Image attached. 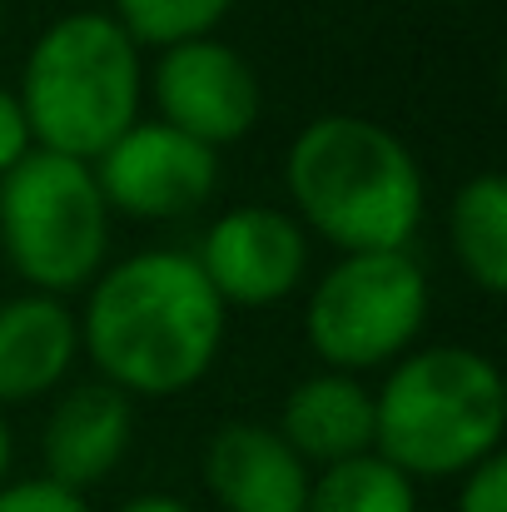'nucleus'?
I'll use <instances>...</instances> for the list:
<instances>
[{
    "label": "nucleus",
    "instance_id": "nucleus-1",
    "mask_svg": "<svg viewBox=\"0 0 507 512\" xmlns=\"http://www.w3.org/2000/svg\"><path fill=\"white\" fill-rule=\"evenodd\" d=\"M75 324L100 383L125 398H174L214 368L229 309L204 284L194 254L140 249L95 274Z\"/></svg>",
    "mask_w": 507,
    "mask_h": 512
},
{
    "label": "nucleus",
    "instance_id": "nucleus-2",
    "mask_svg": "<svg viewBox=\"0 0 507 512\" xmlns=\"http://www.w3.org/2000/svg\"><path fill=\"white\" fill-rule=\"evenodd\" d=\"M289 214L338 254H398L413 244L428 184L413 150L368 115H319L284 155Z\"/></svg>",
    "mask_w": 507,
    "mask_h": 512
},
{
    "label": "nucleus",
    "instance_id": "nucleus-3",
    "mask_svg": "<svg viewBox=\"0 0 507 512\" xmlns=\"http://www.w3.org/2000/svg\"><path fill=\"white\" fill-rule=\"evenodd\" d=\"M503 368L463 343L413 348L373 393V453L398 473L463 478L503 453Z\"/></svg>",
    "mask_w": 507,
    "mask_h": 512
},
{
    "label": "nucleus",
    "instance_id": "nucleus-4",
    "mask_svg": "<svg viewBox=\"0 0 507 512\" xmlns=\"http://www.w3.org/2000/svg\"><path fill=\"white\" fill-rule=\"evenodd\" d=\"M15 95L35 150L95 165L145 115V50L110 10H70L30 45Z\"/></svg>",
    "mask_w": 507,
    "mask_h": 512
},
{
    "label": "nucleus",
    "instance_id": "nucleus-5",
    "mask_svg": "<svg viewBox=\"0 0 507 512\" xmlns=\"http://www.w3.org/2000/svg\"><path fill=\"white\" fill-rule=\"evenodd\" d=\"M0 249L25 294L70 299L110 259V204L95 170L70 155L30 150L0 174Z\"/></svg>",
    "mask_w": 507,
    "mask_h": 512
},
{
    "label": "nucleus",
    "instance_id": "nucleus-6",
    "mask_svg": "<svg viewBox=\"0 0 507 512\" xmlns=\"http://www.w3.org/2000/svg\"><path fill=\"white\" fill-rule=\"evenodd\" d=\"M428 324V274L398 254H338L334 269L309 289L304 339L329 373H368L398 363Z\"/></svg>",
    "mask_w": 507,
    "mask_h": 512
},
{
    "label": "nucleus",
    "instance_id": "nucleus-7",
    "mask_svg": "<svg viewBox=\"0 0 507 512\" xmlns=\"http://www.w3.org/2000/svg\"><path fill=\"white\" fill-rule=\"evenodd\" d=\"M145 95L155 100V120L189 135L204 150H224L249 140V130L264 115V85L259 70L219 35L179 40L155 55V70L145 75Z\"/></svg>",
    "mask_w": 507,
    "mask_h": 512
},
{
    "label": "nucleus",
    "instance_id": "nucleus-8",
    "mask_svg": "<svg viewBox=\"0 0 507 512\" xmlns=\"http://www.w3.org/2000/svg\"><path fill=\"white\" fill-rule=\"evenodd\" d=\"M194 264L224 309H269L304 289L309 234L289 209L239 204L204 229Z\"/></svg>",
    "mask_w": 507,
    "mask_h": 512
},
{
    "label": "nucleus",
    "instance_id": "nucleus-9",
    "mask_svg": "<svg viewBox=\"0 0 507 512\" xmlns=\"http://www.w3.org/2000/svg\"><path fill=\"white\" fill-rule=\"evenodd\" d=\"M90 170L110 214L130 219H184L219 189V155L150 115H140Z\"/></svg>",
    "mask_w": 507,
    "mask_h": 512
},
{
    "label": "nucleus",
    "instance_id": "nucleus-10",
    "mask_svg": "<svg viewBox=\"0 0 507 512\" xmlns=\"http://www.w3.org/2000/svg\"><path fill=\"white\" fill-rule=\"evenodd\" d=\"M135 443V398H125L110 383H75L70 393L55 398L45 433H40V458L45 478L85 493L105 483Z\"/></svg>",
    "mask_w": 507,
    "mask_h": 512
},
{
    "label": "nucleus",
    "instance_id": "nucleus-11",
    "mask_svg": "<svg viewBox=\"0 0 507 512\" xmlns=\"http://www.w3.org/2000/svg\"><path fill=\"white\" fill-rule=\"evenodd\" d=\"M314 473L269 423H224L204 448V488L224 512H304Z\"/></svg>",
    "mask_w": 507,
    "mask_h": 512
},
{
    "label": "nucleus",
    "instance_id": "nucleus-12",
    "mask_svg": "<svg viewBox=\"0 0 507 512\" xmlns=\"http://www.w3.org/2000/svg\"><path fill=\"white\" fill-rule=\"evenodd\" d=\"M274 433L294 448V458L309 473L363 458L373 453V393L348 373H309L289 388Z\"/></svg>",
    "mask_w": 507,
    "mask_h": 512
},
{
    "label": "nucleus",
    "instance_id": "nucleus-13",
    "mask_svg": "<svg viewBox=\"0 0 507 512\" xmlns=\"http://www.w3.org/2000/svg\"><path fill=\"white\" fill-rule=\"evenodd\" d=\"M80 358V324L65 299L15 294L0 304V408L55 393Z\"/></svg>",
    "mask_w": 507,
    "mask_h": 512
},
{
    "label": "nucleus",
    "instance_id": "nucleus-14",
    "mask_svg": "<svg viewBox=\"0 0 507 512\" xmlns=\"http://www.w3.org/2000/svg\"><path fill=\"white\" fill-rule=\"evenodd\" d=\"M448 244L458 269L498 299L507 289V184L503 174L483 170L458 184L448 204Z\"/></svg>",
    "mask_w": 507,
    "mask_h": 512
},
{
    "label": "nucleus",
    "instance_id": "nucleus-15",
    "mask_svg": "<svg viewBox=\"0 0 507 512\" xmlns=\"http://www.w3.org/2000/svg\"><path fill=\"white\" fill-rule=\"evenodd\" d=\"M304 512H418V488L378 453H363L334 468H319Z\"/></svg>",
    "mask_w": 507,
    "mask_h": 512
},
{
    "label": "nucleus",
    "instance_id": "nucleus-16",
    "mask_svg": "<svg viewBox=\"0 0 507 512\" xmlns=\"http://www.w3.org/2000/svg\"><path fill=\"white\" fill-rule=\"evenodd\" d=\"M110 5H115L110 15L130 30L140 50H165L179 40L214 35L234 10V0H110Z\"/></svg>",
    "mask_w": 507,
    "mask_h": 512
},
{
    "label": "nucleus",
    "instance_id": "nucleus-17",
    "mask_svg": "<svg viewBox=\"0 0 507 512\" xmlns=\"http://www.w3.org/2000/svg\"><path fill=\"white\" fill-rule=\"evenodd\" d=\"M0 512H90V503H85V493H70L40 473V478H15V483L5 478Z\"/></svg>",
    "mask_w": 507,
    "mask_h": 512
},
{
    "label": "nucleus",
    "instance_id": "nucleus-18",
    "mask_svg": "<svg viewBox=\"0 0 507 512\" xmlns=\"http://www.w3.org/2000/svg\"><path fill=\"white\" fill-rule=\"evenodd\" d=\"M453 512H507V463L503 453L478 463L473 473L458 478V503Z\"/></svg>",
    "mask_w": 507,
    "mask_h": 512
},
{
    "label": "nucleus",
    "instance_id": "nucleus-19",
    "mask_svg": "<svg viewBox=\"0 0 507 512\" xmlns=\"http://www.w3.org/2000/svg\"><path fill=\"white\" fill-rule=\"evenodd\" d=\"M30 150H35V140H30L20 95H15L10 85H0V174H10Z\"/></svg>",
    "mask_w": 507,
    "mask_h": 512
},
{
    "label": "nucleus",
    "instance_id": "nucleus-20",
    "mask_svg": "<svg viewBox=\"0 0 507 512\" xmlns=\"http://www.w3.org/2000/svg\"><path fill=\"white\" fill-rule=\"evenodd\" d=\"M115 512H194V508H189V503H179V498H169V493H145V498L120 503Z\"/></svg>",
    "mask_w": 507,
    "mask_h": 512
},
{
    "label": "nucleus",
    "instance_id": "nucleus-21",
    "mask_svg": "<svg viewBox=\"0 0 507 512\" xmlns=\"http://www.w3.org/2000/svg\"><path fill=\"white\" fill-rule=\"evenodd\" d=\"M10 473V423H5V408H0V483Z\"/></svg>",
    "mask_w": 507,
    "mask_h": 512
}]
</instances>
